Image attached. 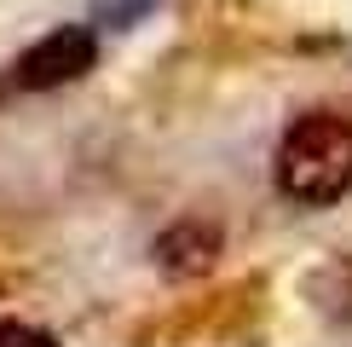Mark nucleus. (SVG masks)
I'll list each match as a JSON object with an SVG mask.
<instances>
[{"label":"nucleus","mask_w":352,"mask_h":347,"mask_svg":"<svg viewBox=\"0 0 352 347\" xmlns=\"http://www.w3.org/2000/svg\"><path fill=\"white\" fill-rule=\"evenodd\" d=\"M219 249H226V238H219V226L214 220H173L162 238H156V266L168 272V278H202V272L219 260Z\"/></svg>","instance_id":"7ed1b4c3"},{"label":"nucleus","mask_w":352,"mask_h":347,"mask_svg":"<svg viewBox=\"0 0 352 347\" xmlns=\"http://www.w3.org/2000/svg\"><path fill=\"white\" fill-rule=\"evenodd\" d=\"M0 347H58V336L41 324H23V318H0Z\"/></svg>","instance_id":"20e7f679"},{"label":"nucleus","mask_w":352,"mask_h":347,"mask_svg":"<svg viewBox=\"0 0 352 347\" xmlns=\"http://www.w3.org/2000/svg\"><path fill=\"white\" fill-rule=\"evenodd\" d=\"M93 64H98V35L87 23H58L6 64V87L12 93H52V87L81 81Z\"/></svg>","instance_id":"f03ea898"},{"label":"nucleus","mask_w":352,"mask_h":347,"mask_svg":"<svg viewBox=\"0 0 352 347\" xmlns=\"http://www.w3.org/2000/svg\"><path fill=\"white\" fill-rule=\"evenodd\" d=\"M277 191L295 209H329L352 191V122L312 110L277 145Z\"/></svg>","instance_id":"f257e3e1"}]
</instances>
